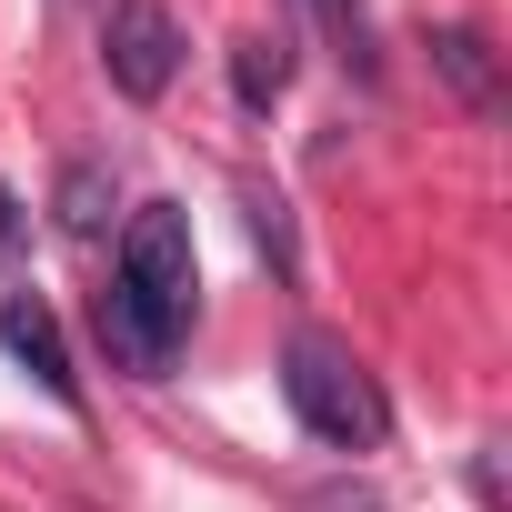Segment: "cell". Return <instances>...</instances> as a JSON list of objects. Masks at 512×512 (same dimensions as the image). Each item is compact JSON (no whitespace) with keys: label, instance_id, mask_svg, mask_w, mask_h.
I'll return each mask as SVG.
<instances>
[{"label":"cell","instance_id":"obj_4","mask_svg":"<svg viewBox=\"0 0 512 512\" xmlns=\"http://www.w3.org/2000/svg\"><path fill=\"white\" fill-rule=\"evenodd\" d=\"M0 352H11L51 402H81V372H71V352H61V322H51L31 292H21V302H0Z\"/></svg>","mask_w":512,"mask_h":512},{"label":"cell","instance_id":"obj_6","mask_svg":"<svg viewBox=\"0 0 512 512\" xmlns=\"http://www.w3.org/2000/svg\"><path fill=\"white\" fill-rule=\"evenodd\" d=\"M111 201H121V191H111V171H101V161H71V171H61V191H51V211H61V231H71V241H101V231H111Z\"/></svg>","mask_w":512,"mask_h":512},{"label":"cell","instance_id":"obj_8","mask_svg":"<svg viewBox=\"0 0 512 512\" xmlns=\"http://www.w3.org/2000/svg\"><path fill=\"white\" fill-rule=\"evenodd\" d=\"M21 241V211H11V191H0V251H11Z\"/></svg>","mask_w":512,"mask_h":512},{"label":"cell","instance_id":"obj_1","mask_svg":"<svg viewBox=\"0 0 512 512\" xmlns=\"http://www.w3.org/2000/svg\"><path fill=\"white\" fill-rule=\"evenodd\" d=\"M282 402H292V422H302L312 442H332V452H382V432H392L382 382H372L332 332H292V352H282Z\"/></svg>","mask_w":512,"mask_h":512},{"label":"cell","instance_id":"obj_7","mask_svg":"<svg viewBox=\"0 0 512 512\" xmlns=\"http://www.w3.org/2000/svg\"><path fill=\"white\" fill-rule=\"evenodd\" d=\"M432 61L452 71V91H462L472 111H492V101H502V91H492V61H482V41H472V31H432Z\"/></svg>","mask_w":512,"mask_h":512},{"label":"cell","instance_id":"obj_3","mask_svg":"<svg viewBox=\"0 0 512 512\" xmlns=\"http://www.w3.org/2000/svg\"><path fill=\"white\" fill-rule=\"evenodd\" d=\"M101 61H111V91H121V101H161V91L181 81V21L161 11V0H111Z\"/></svg>","mask_w":512,"mask_h":512},{"label":"cell","instance_id":"obj_5","mask_svg":"<svg viewBox=\"0 0 512 512\" xmlns=\"http://www.w3.org/2000/svg\"><path fill=\"white\" fill-rule=\"evenodd\" d=\"M231 91H241L251 111H272V101L292 91V31H251V41L231 51Z\"/></svg>","mask_w":512,"mask_h":512},{"label":"cell","instance_id":"obj_2","mask_svg":"<svg viewBox=\"0 0 512 512\" xmlns=\"http://www.w3.org/2000/svg\"><path fill=\"white\" fill-rule=\"evenodd\" d=\"M171 342L191 332V302H201V262H191V211L181 201H141L121 221V272H111Z\"/></svg>","mask_w":512,"mask_h":512}]
</instances>
